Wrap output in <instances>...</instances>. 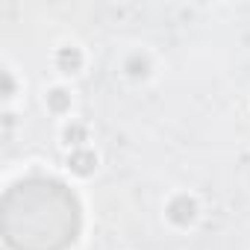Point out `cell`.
Segmentation results:
<instances>
[{
    "label": "cell",
    "mask_w": 250,
    "mask_h": 250,
    "mask_svg": "<svg viewBox=\"0 0 250 250\" xmlns=\"http://www.w3.org/2000/svg\"><path fill=\"white\" fill-rule=\"evenodd\" d=\"M194 212H197V206H194V200H188V197H177V200L168 206V215H171L174 224H188V221H194Z\"/></svg>",
    "instance_id": "obj_1"
},
{
    "label": "cell",
    "mask_w": 250,
    "mask_h": 250,
    "mask_svg": "<svg viewBox=\"0 0 250 250\" xmlns=\"http://www.w3.org/2000/svg\"><path fill=\"white\" fill-rule=\"evenodd\" d=\"M94 153L91 150H77V153H71V171H77V174H88L91 168H94Z\"/></svg>",
    "instance_id": "obj_2"
},
{
    "label": "cell",
    "mask_w": 250,
    "mask_h": 250,
    "mask_svg": "<svg viewBox=\"0 0 250 250\" xmlns=\"http://www.w3.org/2000/svg\"><path fill=\"white\" fill-rule=\"evenodd\" d=\"M56 62H59V68L62 71H77L80 65H83V56H80V50H74V47H65V50H59V56H56Z\"/></svg>",
    "instance_id": "obj_3"
},
{
    "label": "cell",
    "mask_w": 250,
    "mask_h": 250,
    "mask_svg": "<svg viewBox=\"0 0 250 250\" xmlns=\"http://www.w3.org/2000/svg\"><path fill=\"white\" fill-rule=\"evenodd\" d=\"M47 103H50V109H53V112H65V109L71 106V94H68V91H62V88H53V91L47 94Z\"/></svg>",
    "instance_id": "obj_4"
},
{
    "label": "cell",
    "mask_w": 250,
    "mask_h": 250,
    "mask_svg": "<svg viewBox=\"0 0 250 250\" xmlns=\"http://www.w3.org/2000/svg\"><path fill=\"white\" fill-rule=\"evenodd\" d=\"M65 139H68V145H71V142H74V145H80V142L85 139V130L74 124V127H68V130H65Z\"/></svg>",
    "instance_id": "obj_5"
},
{
    "label": "cell",
    "mask_w": 250,
    "mask_h": 250,
    "mask_svg": "<svg viewBox=\"0 0 250 250\" xmlns=\"http://www.w3.org/2000/svg\"><path fill=\"white\" fill-rule=\"evenodd\" d=\"M130 74H133V77H139V74L145 77V74H147V62H145V59H133V62H130Z\"/></svg>",
    "instance_id": "obj_6"
}]
</instances>
